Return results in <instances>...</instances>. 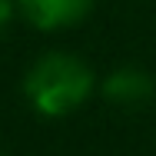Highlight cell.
Here are the masks:
<instances>
[{
  "instance_id": "obj_1",
  "label": "cell",
  "mask_w": 156,
  "mask_h": 156,
  "mask_svg": "<svg viewBox=\"0 0 156 156\" xmlns=\"http://www.w3.org/2000/svg\"><path fill=\"white\" fill-rule=\"evenodd\" d=\"M23 90H27V100L33 103L37 113L66 116L70 110H76L90 96L93 73L73 53H47L30 66V73L23 80Z\"/></svg>"
},
{
  "instance_id": "obj_2",
  "label": "cell",
  "mask_w": 156,
  "mask_h": 156,
  "mask_svg": "<svg viewBox=\"0 0 156 156\" xmlns=\"http://www.w3.org/2000/svg\"><path fill=\"white\" fill-rule=\"evenodd\" d=\"M17 7L23 10V17L40 30H60L70 23H80L93 0H17Z\"/></svg>"
},
{
  "instance_id": "obj_3",
  "label": "cell",
  "mask_w": 156,
  "mask_h": 156,
  "mask_svg": "<svg viewBox=\"0 0 156 156\" xmlns=\"http://www.w3.org/2000/svg\"><path fill=\"white\" fill-rule=\"evenodd\" d=\"M103 93L116 106H140V103H146L153 96V76L136 70V66H123V70L106 76Z\"/></svg>"
},
{
  "instance_id": "obj_4",
  "label": "cell",
  "mask_w": 156,
  "mask_h": 156,
  "mask_svg": "<svg viewBox=\"0 0 156 156\" xmlns=\"http://www.w3.org/2000/svg\"><path fill=\"white\" fill-rule=\"evenodd\" d=\"M10 17H13V0H0V33L7 30Z\"/></svg>"
},
{
  "instance_id": "obj_5",
  "label": "cell",
  "mask_w": 156,
  "mask_h": 156,
  "mask_svg": "<svg viewBox=\"0 0 156 156\" xmlns=\"http://www.w3.org/2000/svg\"><path fill=\"white\" fill-rule=\"evenodd\" d=\"M0 156H3V150H0Z\"/></svg>"
}]
</instances>
